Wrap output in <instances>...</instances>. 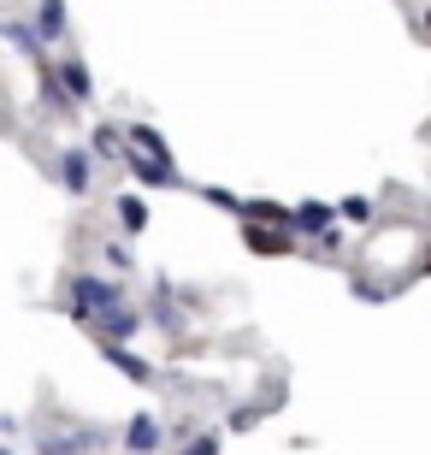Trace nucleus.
<instances>
[{
    "label": "nucleus",
    "mask_w": 431,
    "mask_h": 455,
    "mask_svg": "<svg viewBox=\"0 0 431 455\" xmlns=\"http://www.w3.org/2000/svg\"><path fill=\"white\" fill-rule=\"evenodd\" d=\"M249 249L254 254H290V231H272V225H249Z\"/></svg>",
    "instance_id": "3"
},
{
    "label": "nucleus",
    "mask_w": 431,
    "mask_h": 455,
    "mask_svg": "<svg viewBox=\"0 0 431 455\" xmlns=\"http://www.w3.org/2000/svg\"><path fill=\"white\" fill-rule=\"evenodd\" d=\"M124 443H131L136 455H148L154 443H160V420H148V414H136V420H131V432H124Z\"/></svg>",
    "instance_id": "6"
},
{
    "label": "nucleus",
    "mask_w": 431,
    "mask_h": 455,
    "mask_svg": "<svg viewBox=\"0 0 431 455\" xmlns=\"http://www.w3.org/2000/svg\"><path fill=\"white\" fill-rule=\"evenodd\" d=\"M0 455H6V450H0Z\"/></svg>",
    "instance_id": "17"
},
{
    "label": "nucleus",
    "mask_w": 431,
    "mask_h": 455,
    "mask_svg": "<svg viewBox=\"0 0 431 455\" xmlns=\"http://www.w3.org/2000/svg\"><path fill=\"white\" fill-rule=\"evenodd\" d=\"M53 77H60V89H66V101H84V95H89V71L77 66V60H71V66H60Z\"/></svg>",
    "instance_id": "7"
},
{
    "label": "nucleus",
    "mask_w": 431,
    "mask_h": 455,
    "mask_svg": "<svg viewBox=\"0 0 431 455\" xmlns=\"http://www.w3.org/2000/svg\"><path fill=\"white\" fill-rule=\"evenodd\" d=\"M6 36H12L24 53H42V42H36V30H24V24H6Z\"/></svg>",
    "instance_id": "13"
},
{
    "label": "nucleus",
    "mask_w": 431,
    "mask_h": 455,
    "mask_svg": "<svg viewBox=\"0 0 431 455\" xmlns=\"http://www.w3.org/2000/svg\"><path fill=\"white\" fill-rule=\"evenodd\" d=\"M113 307H118V284H107L95 272L71 278V314H77V320H95V314H113Z\"/></svg>",
    "instance_id": "1"
},
{
    "label": "nucleus",
    "mask_w": 431,
    "mask_h": 455,
    "mask_svg": "<svg viewBox=\"0 0 431 455\" xmlns=\"http://www.w3.org/2000/svg\"><path fill=\"white\" fill-rule=\"evenodd\" d=\"M131 172H136V178H148V184H172V166H154L148 154H131Z\"/></svg>",
    "instance_id": "9"
},
{
    "label": "nucleus",
    "mask_w": 431,
    "mask_h": 455,
    "mask_svg": "<svg viewBox=\"0 0 431 455\" xmlns=\"http://www.w3.org/2000/svg\"><path fill=\"white\" fill-rule=\"evenodd\" d=\"M60 178H66L71 196H84V189H89V160L77 148H66V154H60Z\"/></svg>",
    "instance_id": "4"
},
{
    "label": "nucleus",
    "mask_w": 431,
    "mask_h": 455,
    "mask_svg": "<svg viewBox=\"0 0 431 455\" xmlns=\"http://www.w3.org/2000/svg\"><path fill=\"white\" fill-rule=\"evenodd\" d=\"M36 24H42V36L53 42V36L66 30V0H42V12H36ZM42 36H36V42H42Z\"/></svg>",
    "instance_id": "8"
},
{
    "label": "nucleus",
    "mask_w": 431,
    "mask_h": 455,
    "mask_svg": "<svg viewBox=\"0 0 431 455\" xmlns=\"http://www.w3.org/2000/svg\"><path fill=\"white\" fill-rule=\"evenodd\" d=\"M95 338H107V349H118L124 338H136V314H100Z\"/></svg>",
    "instance_id": "2"
},
{
    "label": "nucleus",
    "mask_w": 431,
    "mask_h": 455,
    "mask_svg": "<svg viewBox=\"0 0 431 455\" xmlns=\"http://www.w3.org/2000/svg\"><path fill=\"white\" fill-rule=\"evenodd\" d=\"M131 142H142V154H148L154 166H172V148H166V136L154 131V124H136V131H131Z\"/></svg>",
    "instance_id": "5"
},
{
    "label": "nucleus",
    "mask_w": 431,
    "mask_h": 455,
    "mask_svg": "<svg viewBox=\"0 0 431 455\" xmlns=\"http://www.w3.org/2000/svg\"><path fill=\"white\" fill-rule=\"evenodd\" d=\"M89 142H95V154H107V160H113V154H118V136H113V131H95V136H89Z\"/></svg>",
    "instance_id": "15"
},
{
    "label": "nucleus",
    "mask_w": 431,
    "mask_h": 455,
    "mask_svg": "<svg viewBox=\"0 0 431 455\" xmlns=\"http://www.w3.org/2000/svg\"><path fill=\"white\" fill-rule=\"evenodd\" d=\"M325 220H331V213H325V207H319V202H307V207H301V213H296V225H301V231H319V225H325Z\"/></svg>",
    "instance_id": "11"
},
{
    "label": "nucleus",
    "mask_w": 431,
    "mask_h": 455,
    "mask_svg": "<svg viewBox=\"0 0 431 455\" xmlns=\"http://www.w3.org/2000/svg\"><path fill=\"white\" fill-rule=\"evenodd\" d=\"M118 220H124V231H142V225H148V207L136 202V196H124V202H118Z\"/></svg>",
    "instance_id": "10"
},
{
    "label": "nucleus",
    "mask_w": 431,
    "mask_h": 455,
    "mask_svg": "<svg viewBox=\"0 0 431 455\" xmlns=\"http://www.w3.org/2000/svg\"><path fill=\"white\" fill-rule=\"evenodd\" d=\"M42 95H48V107H71V101H66V89H60V77H53V71H42Z\"/></svg>",
    "instance_id": "12"
},
{
    "label": "nucleus",
    "mask_w": 431,
    "mask_h": 455,
    "mask_svg": "<svg viewBox=\"0 0 431 455\" xmlns=\"http://www.w3.org/2000/svg\"><path fill=\"white\" fill-rule=\"evenodd\" d=\"M107 355H113V361H118V367H124V372H131V379H148V367H142L136 355H124V349H107Z\"/></svg>",
    "instance_id": "14"
},
{
    "label": "nucleus",
    "mask_w": 431,
    "mask_h": 455,
    "mask_svg": "<svg viewBox=\"0 0 431 455\" xmlns=\"http://www.w3.org/2000/svg\"><path fill=\"white\" fill-rule=\"evenodd\" d=\"M183 455H219V438H196V443H189Z\"/></svg>",
    "instance_id": "16"
}]
</instances>
